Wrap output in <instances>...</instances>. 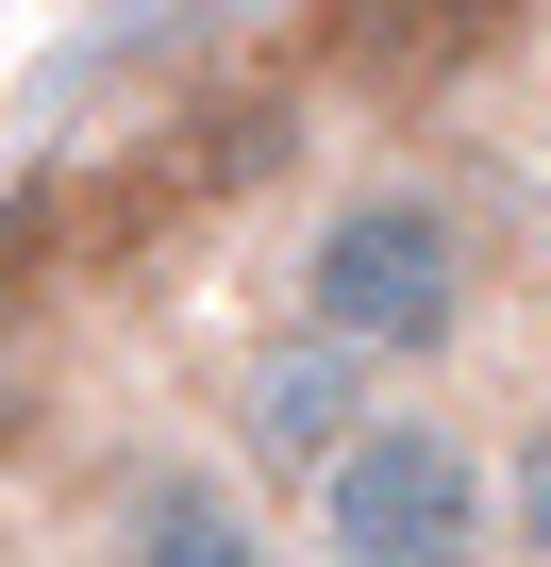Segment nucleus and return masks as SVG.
Listing matches in <instances>:
<instances>
[{
	"label": "nucleus",
	"mask_w": 551,
	"mask_h": 567,
	"mask_svg": "<svg viewBox=\"0 0 551 567\" xmlns=\"http://www.w3.org/2000/svg\"><path fill=\"white\" fill-rule=\"evenodd\" d=\"M368 417H385V384H368V368H335V351H318V334H285V318H267V334L234 351V384H217V451H234L251 484H302V501H318V467H335Z\"/></svg>",
	"instance_id": "4"
},
{
	"label": "nucleus",
	"mask_w": 551,
	"mask_h": 567,
	"mask_svg": "<svg viewBox=\"0 0 551 567\" xmlns=\"http://www.w3.org/2000/svg\"><path fill=\"white\" fill-rule=\"evenodd\" d=\"M484 451H501V567H551V384H518Z\"/></svg>",
	"instance_id": "5"
},
{
	"label": "nucleus",
	"mask_w": 551,
	"mask_h": 567,
	"mask_svg": "<svg viewBox=\"0 0 551 567\" xmlns=\"http://www.w3.org/2000/svg\"><path fill=\"white\" fill-rule=\"evenodd\" d=\"M84 567H285V517H267V484L234 451H118L101 501H84Z\"/></svg>",
	"instance_id": "3"
},
{
	"label": "nucleus",
	"mask_w": 551,
	"mask_h": 567,
	"mask_svg": "<svg viewBox=\"0 0 551 567\" xmlns=\"http://www.w3.org/2000/svg\"><path fill=\"white\" fill-rule=\"evenodd\" d=\"M484 217L451 167H351L302 234H285V334H318L368 384H435L484 334Z\"/></svg>",
	"instance_id": "1"
},
{
	"label": "nucleus",
	"mask_w": 551,
	"mask_h": 567,
	"mask_svg": "<svg viewBox=\"0 0 551 567\" xmlns=\"http://www.w3.org/2000/svg\"><path fill=\"white\" fill-rule=\"evenodd\" d=\"M302 567H501V451L468 401H385L318 501H302Z\"/></svg>",
	"instance_id": "2"
}]
</instances>
